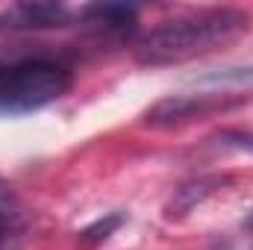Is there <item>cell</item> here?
Here are the masks:
<instances>
[{
  "label": "cell",
  "instance_id": "obj_1",
  "mask_svg": "<svg viewBox=\"0 0 253 250\" xmlns=\"http://www.w3.org/2000/svg\"><path fill=\"white\" fill-rule=\"evenodd\" d=\"M248 30H251V15L245 9L233 6L194 9L186 15L168 18L159 27L138 36L132 44V56L138 65L150 68L180 65L236 44L242 36H248Z\"/></svg>",
  "mask_w": 253,
  "mask_h": 250
},
{
  "label": "cell",
  "instance_id": "obj_2",
  "mask_svg": "<svg viewBox=\"0 0 253 250\" xmlns=\"http://www.w3.org/2000/svg\"><path fill=\"white\" fill-rule=\"evenodd\" d=\"M71 68L50 56L18 53L0 62V118H21L56 103L71 88Z\"/></svg>",
  "mask_w": 253,
  "mask_h": 250
},
{
  "label": "cell",
  "instance_id": "obj_3",
  "mask_svg": "<svg viewBox=\"0 0 253 250\" xmlns=\"http://www.w3.org/2000/svg\"><path fill=\"white\" fill-rule=\"evenodd\" d=\"M245 94H224V91H200V94H171L153 103L144 112V124L153 129H171L183 126L189 121L209 118L215 112H230L245 106Z\"/></svg>",
  "mask_w": 253,
  "mask_h": 250
},
{
  "label": "cell",
  "instance_id": "obj_4",
  "mask_svg": "<svg viewBox=\"0 0 253 250\" xmlns=\"http://www.w3.org/2000/svg\"><path fill=\"white\" fill-rule=\"evenodd\" d=\"M80 12H71L62 3H12L0 9V33H36L68 27Z\"/></svg>",
  "mask_w": 253,
  "mask_h": 250
},
{
  "label": "cell",
  "instance_id": "obj_5",
  "mask_svg": "<svg viewBox=\"0 0 253 250\" xmlns=\"http://www.w3.org/2000/svg\"><path fill=\"white\" fill-rule=\"evenodd\" d=\"M80 21L94 30H103V33H124V30H132V24H135V9L115 6V3L85 6V9H80Z\"/></svg>",
  "mask_w": 253,
  "mask_h": 250
},
{
  "label": "cell",
  "instance_id": "obj_6",
  "mask_svg": "<svg viewBox=\"0 0 253 250\" xmlns=\"http://www.w3.org/2000/svg\"><path fill=\"white\" fill-rule=\"evenodd\" d=\"M215 186H221V177H200V180H194V183L180 186L177 194L171 197L168 209H165V218H183V215H189L197 203H203V200L215 191Z\"/></svg>",
  "mask_w": 253,
  "mask_h": 250
},
{
  "label": "cell",
  "instance_id": "obj_7",
  "mask_svg": "<svg viewBox=\"0 0 253 250\" xmlns=\"http://www.w3.org/2000/svg\"><path fill=\"white\" fill-rule=\"evenodd\" d=\"M18 233H21L18 212H12L9 200L0 194V250H15V245H18Z\"/></svg>",
  "mask_w": 253,
  "mask_h": 250
},
{
  "label": "cell",
  "instance_id": "obj_8",
  "mask_svg": "<svg viewBox=\"0 0 253 250\" xmlns=\"http://www.w3.org/2000/svg\"><path fill=\"white\" fill-rule=\"evenodd\" d=\"M124 224V215H106V218H97L94 224H88L83 233H80V242L83 245H100V242H106L118 227Z\"/></svg>",
  "mask_w": 253,
  "mask_h": 250
},
{
  "label": "cell",
  "instance_id": "obj_9",
  "mask_svg": "<svg viewBox=\"0 0 253 250\" xmlns=\"http://www.w3.org/2000/svg\"><path fill=\"white\" fill-rule=\"evenodd\" d=\"M253 85V68H227L221 74H209V77H200V85Z\"/></svg>",
  "mask_w": 253,
  "mask_h": 250
},
{
  "label": "cell",
  "instance_id": "obj_10",
  "mask_svg": "<svg viewBox=\"0 0 253 250\" xmlns=\"http://www.w3.org/2000/svg\"><path fill=\"white\" fill-rule=\"evenodd\" d=\"M218 144L227 147V150H248V153H253V132H239V129L221 132Z\"/></svg>",
  "mask_w": 253,
  "mask_h": 250
},
{
  "label": "cell",
  "instance_id": "obj_11",
  "mask_svg": "<svg viewBox=\"0 0 253 250\" xmlns=\"http://www.w3.org/2000/svg\"><path fill=\"white\" fill-rule=\"evenodd\" d=\"M18 53H21L18 47H3V44H0V62H3V59H12V56H18Z\"/></svg>",
  "mask_w": 253,
  "mask_h": 250
},
{
  "label": "cell",
  "instance_id": "obj_12",
  "mask_svg": "<svg viewBox=\"0 0 253 250\" xmlns=\"http://www.w3.org/2000/svg\"><path fill=\"white\" fill-rule=\"evenodd\" d=\"M245 233H248V239H251V250H253V215L245 221Z\"/></svg>",
  "mask_w": 253,
  "mask_h": 250
}]
</instances>
